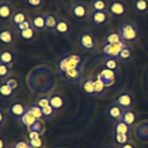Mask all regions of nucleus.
Segmentation results:
<instances>
[{
	"label": "nucleus",
	"instance_id": "obj_1",
	"mask_svg": "<svg viewBox=\"0 0 148 148\" xmlns=\"http://www.w3.org/2000/svg\"><path fill=\"white\" fill-rule=\"evenodd\" d=\"M118 31L122 41L126 44H133L140 39V30L137 25L131 20L122 21L119 25Z\"/></svg>",
	"mask_w": 148,
	"mask_h": 148
},
{
	"label": "nucleus",
	"instance_id": "obj_2",
	"mask_svg": "<svg viewBox=\"0 0 148 148\" xmlns=\"http://www.w3.org/2000/svg\"><path fill=\"white\" fill-rule=\"evenodd\" d=\"M83 63L82 56L78 53H67L59 58L57 62V67L61 75L70 69L81 67L83 66Z\"/></svg>",
	"mask_w": 148,
	"mask_h": 148
},
{
	"label": "nucleus",
	"instance_id": "obj_3",
	"mask_svg": "<svg viewBox=\"0 0 148 148\" xmlns=\"http://www.w3.org/2000/svg\"><path fill=\"white\" fill-rule=\"evenodd\" d=\"M77 43L78 47L86 53H93L97 49V38L90 30H84L80 32Z\"/></svg>",
	"mask_w": 148,
	"mask_h": 148
},
{
	"label": "nucleus",
	"instance_id": "obj_4",
	"mask_svg": "<svg viewBox=\"0 0 148 148\" xmlns=\"http://www.w3.org/2000/svg\"><path fill=\"white\" fill-rule=\"evenodd\" d=\"M107 12L110 17L116 20H120L127 15L129 8L126 2L123 0H111L109 1Z\"/></svg>",
	"mask_w": 148,
	"mask_h": 148
},
{
	"label": "nucleus",
	"instance_id": "obj_5",
	"mask_svg": "<svg viewBox=\"0 0 148 148\" xmlns=\"http://www.w3.org/2000/svg\"><path fill=\"white\" fill-rule=\"evenodd\" d=\"M113 103L120 107L123 111L133 109L134 106V97L129 91H121L113 98Z\"/></svg>",
	"mask_w": 148,
	"mask_h": 148
},
{
	"label": "nucleus",
	"instance_id": "obj_6",
	"mask_svg": "<svg viewBox=\"0 0 148 148\" xmlns=\"http://www.w3.org/2000/svg\"><path fill=\"white\" fill-rule=\"evenodd\" d=\"M110 19V16L107 11L91 10L88 17L90 25L96 28H100L105 26L109 23Z\"/></svg>",
	"mask_w": 148,
	"mask_h": 148
},
{
	"label": "nucleus",
	"instance_id": "obj_7",
	"mask_svg": "<svg viewBox=\"0 0 148 148\" xmlns=\"http://www.w3.org/2000/svg\"><path fill=\"white\" fill-rule=\"evenodd\" d=\"M125 44L126 43L123 42L113 43V44L104 43L100 48V53L104 57V59H114L118 60V58L119 53Z\"/></svg>",
	"mask_w": 148,
	"mask_h": 148
},
{
	"label": "nucleus",
	"instance_id": "obj_8",
	"mask_svg": "<svg viewBox=\"0 0 148 148\" xmlns=\"http://www.w3.org/2000/svg\"><path fill=\"white\" fill-rule=\"evenodd\" d=\"M90 12L89 11V6L82 1H75L71 8V16L74 20L83 22L89 17Z\"/></svg>",
	"mask_w": 148,
	"mask_h": 148
},
{
	"label": "nucleus",
	"instance_id": "obj_9",
	"mask_svg": "<svg viewBox=\"0 0 148 148\" xmlns=\"http://www.w3.org/2000/svg\"><path fill=\"white\" fill-rule=\"evenodd\" d=\"M28 107L23 101L17 100L12 102L7 107V114L10 116L16 119H20L28 111Z\"/></svg>",
	"mask_w": 148,
	"mask_h": 148
},
{
	"label": "nucleus",
	"instance_id": "obj_10",
	"mask_svg": "<svg viewBox=\"0 0 148 148\" xmlns=\"http://www.w3.org/2000/svg\"><path fill=\"white\" fill-rule=\"evenodd\" d=\"M83 75H84L83 66H81V67L70 69L61 75V77L68 83L78 84L83 80Z\"/></svg>",
	"mask_w": 148,
	"mask_h": 148
},
{
	"label": "nucleus",
	"instance_id": "obj_11",
	"mask_svg": "<svg viewBox=\"0 0 148 148\" xmlns=\"http://www.w3.org/2000/svg\"><path fill=\"white\" fill-rule=\"evenodd\" d=\"M15 12L14 6L9 1H1L0 3V21L1 23L11 20Z\"/></svg>",
	"mask_w": 148,
	"mask_h": 148
},
{
	"label": "nucleus",
	"instance_id": "obj_12",
	"mask_svg": "<svg viewBox=\"0 0 148 148\" xmlns=\"http://www.w3.org/2000/svg\"><path fill=\"white\" fill-rule=\"evenodd\" d=\"M15 42V35L9 27H3L0 30V44L4 47L12 46Z\"/></svg>",
	"mask_w": 148,
	"mask_h": 148
},
{
	"label": "nucleus",
	"instance_id": "obj_13",
	"mask_svg": "<svg viewBox=\"0 0 148 148\" xmlns=\"http://www.w3.org/2000/svg\"><path fill=\"white\" fill-rule=\"evenodd\" d=\"M49 105L55 112H59L65 109L66 106V100L63 95L59 92H55L49 96Z\"/></svg>",
	"mask_w": 148,
	"mask_h": 148
},
{
	"label": "nucleus",
	"instance_id": "obj_14",
	"mask_svg": "<svg viewBox=\"0 0 148 148\" xmlns=\"http://www.w3.org/2000/svg\"><path fill=\"white\" fill-rule=\"evenodd\" d=\"M72 31V27L67 19L59 18L54 33L62 37H68Z\"/></svg>",
	"mask_w": 148,
	"mask_h": 148
},
{
	"label": "nucleus",
	"instance_id": "obj_15",
	"mask_svg": "<svg viewBox=\"0 0 148 148\" xmlns=\"http://www.w3.org/2000/svg\"><path fill=\"white\" fill-rule=\"evenodd\" d=\"M123 114V110L113 102L110 104L106 109V116L107 119L114 124L121 120Z\"/></svg>",
	"mask_w": 148,
	"mask_h": 148
},
{
	"label": "nucleus",
	"instance_id": "obj_16",
	"mask_svg": "<svg viewBox=\"0 0 148 148\" xmlns=\"http://www.w3.org/2000/svg\"><path fill=\"white\" fill-rule=\"evenodd\" d=\"M121 121L124 122L126 125L129 126L131 129L136 127L139 121V116H138L137 112L133 108L123 111Z\"/></svg>",
	"mask_w": 148,
	"mask_h": 148
},
{
	"label": "nucleus",
	"instance_id": "obj_17",
	"mask_svg": "<svg viewBox=\"0 0 148 148\" xmlns=\"http://www.w3.org/2000/svg\"><path fill=\"white\" fill-rule=\"evenodd\" d=\"M81 90L86 96H95L94 92V79L86 77L81 82Z\"/></svg>",
	"mask_w": 148,
	"mask_h": 148
},
{
	"label": "nucleus",
	"instance_id": "obj_18",
	"mask_svg": "<svg viewBox=\"0 0 148 148\" xmlns=\"http://www.w3.org/2000/svg\"><path fill=\"white\" fill-rule=\"evenodd\" d=\"M133 56H134L133 49L129 45L125 44L119 53L118 59L120 63H128L133 59Z\"/></svg>",
	"mask_w": 148,
	"mask_h": 148
},
{
	"label": "nucleus",
	"instance_id": "obj_19",
	"mask_svg": "<svg viewBox=\"0 0 148 148\" xmlns=\"http://www.w3.org/2000/svg\"><path fill=\"white\" fill-rule=\"evenodd\" d=\"M32 26L38 32L46 30L45 27V14L44 13H36L31 19Z\"/></svg>",
	"mask_w": 148,
	"mask_h": 148
},
{
	"label": "nucleus",
	"instance_id": "obj_20",
	"mask_svg": "<svg viewBox=\"0 0 148 148\" xmlns=\"http://www.w3.org/2000/svg\"><path fill=\"white\" fill-rule=\"evenodd\" d=\"M16 61V54L11 50L2 49L0 52V63L14 65Z\"/></svg>",
	"mask_w": 148,
	"mask_h": 148
},
{
	"label": "nucleus",
	"instance_id": "obj_21",
	"mask_svg": "<svg viewBox=\"0 0 148 148\" xmlns=\"http://www.w3.org/2000/svg\"><path fill=\"white\" fill-rule=\"evenodd\" d=\"M36 30L33 27H30L26 30L19 32L18 36L23 42L27 43H32L36 38Z\"/></svg>",
	"mask_w": 148,
	"mask_h": 148
},
{
	"label": "nucleus",
	"instance_id": "obj_22",
	"mask_svg": "<svg viewBox=\"0 0 148 148\" xmlns=\"http://www.w3.org/2000/svg\"><path fill=\"white\" fill-rule=\"evenodd\" d=\"M29 20H30V19L29 18L28 13L25 10L20 9V10H15L10 21H11V23L15 27V26L17 25L20 24L22 23H24L26 21H28Z\"/></svg>",
	"mask_w": 148,
	"mask_h": 148
},
{
	"label": "nucleus",
	"instance_id": "obj_23",
	"mask_svg": "<svg viewBox=\"0 0 148 148\" xmlns=\"http://www.w3.org/2000/svg\"><path fill=\"white\" fill-rule=\"evenodd\" d=\"M132 6L135 12L139 15L148 13V0H133Z\"/></svg>",
	"mask_w": 148,
	"mask_h": 148
},
{
	"label": "nucleus",
	"instance_id": "obj_24",
	"mask_svg": "<svg viewBox=\"0 0 148 148\" xmlns=\"http://www.w3.org/2000/svg\"><path fill=\"white\" fill-rule=\"evenodd\" d=\"M58 17L54 12H47L45 14V27L46 30L50 32L55 31L57 23L58 21Z\"/></svg>",
	"mask_w": 148,
	"mask_h": 148
},
{
	"label": "nucleus",
	"instance_id": "obj_25",
	"mask_svg": "<svg viewBox=\"0 0 148 148\" xmlns=\"http://www.w3.org/2000/svg\"><path fill=\"white\" fill-rule=\"evenodd\" d=\"M115 72L108 69H102L101 73L97 77L103 82L104 86L107 87L111 85L115 81Z\"/></svg>",
	"mask_w": 148,
	"mask_h": 148
},
{
	"label": "nucleus",
	"instance_id": "obj_26",
	"mask_svg": "<svg viewBox=\"0 0 148 148\" xmlns=\"http://www.w3.org/2000/svg\"><path fill=\"white\" fill-rule=\"evenodd\" d=\"M131 129L126 125L124 122L120 120L118 122L115 123L113 128V134H126V135H131Z\"/></svg>",
	"mask_w": 148,
	"mask_h": 148
},
{
	"label": "nucleus",
	"instance_id": "obj_27",
	"mask_svg": "<svg viewBox=\"0 0 148 148\" xmlns=\"http://www.w3.org/2000/svg\"><path fill=\"white\" fill-rule=\"evenodd\" d=\"M104 43H118L120 42H123L120 38V33L118 30H110L105 33L104 36Z\"/></svg>",
	"mask_w": 148,
	"mask_h": 148
},
{
	"label": "nucleus",
	"instance_id": "obj_28",
	"mask_svg": "<svg viewBox=\"0 0 148 148\" xmlns=\"http://www.w3.org/2000/svg\"><path fill=\"white\" fill-rule=\"evenodd\" d=\"M14 68V65L0 63V80L1 82H4L8 78L10 77L12 72Z\"/></svg>",
	"mask_w": 148,
	"mask_h": 148
},
{
	"label": "nucleus",
	"instance_id": "obj_29",
	"mask_svg": "<svg viewBox=\"0 0 148 148\" xmlns=\"http://www.w3.org/2000/svg\"><path fill=\"white\" fill-rule=\"evenodd\" d=\"M17 91L10 88L6 82H1L0 85V95L4 99H10L15 95Z\"/></svg>",
	"mask_w": 148,
	"mask_h": 148
},
{
	"label": "nucleus",
	"instance_id": "obj_30",
	"mask_svg": "<svg viewBox=\"0 0 148 148\" xmlns=\"http://www.w3.org/2000/svg\"><path fill=\"white\" fill-rule=\"evenodd\" d=\"M108 6L107 0H92L90 3V9L94 11H107Z\"/></svg>",
	"mask_w": 148,
	"mask_h": 148
},
{
	"label": "nucleus",
	"instance_id": "obj_31",
	"mask_svg": "<svg viewBox=\"0 0 148 148\" xmlns=\"http://www.w3.org/2000/svg\"><path fill=\"white\" fill-rule=\"evenodd\" d=\"M120 63L118 60L114 59H104V62L102 64V68L104 69H108L113 72H117L118 70Z\"/></svg>",
	"mask_w": 148,
	"mask_h": 148
},
{
	"label": "nucleus",
	"instance_id": "obj_32",
	"mask_svg": "<svg viewBox=\"0 0 148 148\" xmlns=\"http://www.w3.org/2000/svg\"><path fill=\"white\" fill-rule=\"evenodd\" d=\"M19 120H20V124L23 127H27V129H28L37 119L30 114V111H28H28H26V114Z\"/></svg>",
	"mask_w": 148,
	"mask_h": 148
},
{
	"label": "nucleus",
	"instance_id": "obj_33",
	"mask_svg": "<svg viewBox=\"0 0 148 148\" xmlns=\"http://www.w3.org/2000/svg\"><path fill=\"white\" fill-rule=\"evenodd\" d=\"M94 92L96 95H103L106 93V87L103 84V82L99 79H94Z\"/></svg>",
	"mask_w": 148,
	"mask_h": 148
},
{
	"label": "nucleus",
	"instance_id": "obj_34",
	"mask_svg": "<svg viewBox=\"0 0 148 148\" xmlns=\"http://www.w3.org/2000/svg\"><path fill=\"white\" fill-rule=\"evenodd\" d=\"M113 138L115 145L118 147H120L130 141V136L126 134H113Z\"/></svg>",
	"mask_w": 148,
	"mask_h": 148
},
{
	"label": "nucleus",
	"instance_id": "obj_35",
	"mask_svg": "<svg viewBox=\"0 0 148 148\" xmlns=\"http://www.w3.org/2000/svg\"><path fill=\"white\" fill-rule=\"evenodd\" d=\"M44 130V125L42 119H41L36 120V121H35L28 129V132H37L41 134Z\"/></svg>",
	"mask_w": 148,
	"mask_h": 148
},
{
	"label": "nucleus",
	"instance_id": "obj_36",
	"mask_svg": "<svg viewBox=\"0 0 148 148\" xmlns=\"http://www.w3.org/2000/svg\"><path fill=\"white\" fill-rule=\"evenodd\" d=\"M28 111H30V114L37 120L43 119V114H42L41 108H39L36 103L28 106Z\"/></svg>",
	"mask_w": 148,
	"mask_h": 148
},
{
	"label": "nucleus",
	"instance_id": "obj_37",
	"mask_svg": "<svg viewBox=\"0 0 148 148\" xmlns=\"http://www.w3.org/2000/svg\"><path fill=\"white\" fill-rule=\"evenodd\" d=\"M27 7L32 10H39L44 4V0H25Z\"/></svg>",
	"mask_w": 148,
	"mask_h": 148
},
{
	"label": "nucleus",
	"instance_id": "obj_38",
	"mask_svg": "<svg viewBox=\"0 0 148 148\" xmlns=\"http://www.w3.org/2000/svg\"><path fill=\"white\" fill-rule=\"evenodd\" d=\"M41 111L44 119H50L54 116L55 114L56 113L50 105L45 107V108H41Z\"/></svg>",
	"mask_w": 148,
	"mask_h": 148
},
{
	"label": "nucleus",
	"instance_id": "obj_39",
	"mask_svg": "<svg viewBox=\"0 0 148 148\" xmlns=\"http://www.w3.org/2000/svg\"><path fill=\"white\" fill-rule=\"evenodd\" d=\"M35 103L41 108H44L45 107L49 106V96H46V95H41V96L39 97L36 100Z\"/></svg>",
	"mask_w": 148,
	"mask_h": 148
},
{
	"label": "nucleus",
	"instance_id": "obj_40",
	"mask_svg": "<svg viewBox=\"0 0 148 148\" xmlns=\"http://www.w3.org/2000/svg\"><path fill=\"white\" fill-rule=\"evenodd\" d=\"M27 143H28L29 146L32 148H41L43 145V140L41 138V136L33 140H28Z\"/></svg>",
	"mask_w": 148,
	"mask_h": 148
},
{
	"label": "nucleus",
	"instance_id": "obj_41",
	"mask_svg": "<svg viewBox=\"0 0 148 148\" xmlns=\"http://www.w3.org/2000/svg\"><path fill=\"white\" fill-rule=\"evenodd\" d=\"M33 27V26H32L31 20H28V21H26V22H24V23H20V24L17 25L15 26V29H16V30L17 31V33L23 31V30H26V29L29 28V27Z\"/></svg>",
	"mask_w": 148,
	"mask_h": 148
},
{
	"label": "nucleus",
	"instance_id": "obj_42",
	"mask_svg": "<svg viewBox=\"0 0 148 148\" xmlns=\"http://www.w3.org/2000/svg\"><path fill=\"white\" fill-rule=\"evenodd\" d=\"M4 82L7 84L11 88H12L13 90L17 91V88H18V81L17 80V79L13 77H10L7 79Z\"/></svg>",
	"mask_w": 148,
	"mask_h": 148
},
{
	"label": "nucleus",
	"instance_id": "obj_43",
	"mask_svg": "<svg viewBox=\"0 0 148 148\" xmlns=\"http://www.w3.org/2000/svg\"><path fill=\"white\" fill-rule=\"evenodd\" d=\"M6 121H7V114L1 107L0 108V130L1 131L3 130V127H4Z\"/></svg>",
	"mask_w": 148,
	"mask_h": 148
},
{
	"label": "nucleus",
	"instance_id": "obj_44",
	"mask_svg": "<svg viewBox=\"0 0 148 148\" xmlns=\"http://www.w3.org/2000/svg\"><path fill=\"white\" fill-rule=\"evenodd\" d=\"M15 148H30L27 141H18L13 146Z\"/></svg>",
	"mask_w": 148,
	"mask_h": 148
},
{
	"label": "nucleus",
	"instance_id": "obj_45",
	"mask_svg": "<svg viewBox=\"0 0 148 148\" xmlns=\"http://www.w3.org/2000/svg\"><path fill=\"white\" fill-rule=\"evenodd\" d=\"M118 148H136V146L131 141H129L126 143H125V144H123V145L118 147Z\"/></svg>",
	"mask_w": 148,
	"mask_h": 148
},
{
	"label": "nucleus",
	"instance_id": "obj_46",
	"mask_svg": "<svg viewBox=\"0 0 148 148\" xmlns=\"http://www.w3.org/2000/svg\"><path fill=\"white\" fill-rule=\"evenodd\" d=\"M0 148H7V142L4 137H3L2 134H1L0 137Z\"/></svg>",
	"mask_w": 148,
	"mask_h": 148
},
{
	"label": "nucleus",
	"instance_id": "obj_47",
	"mask_svg": "<svg viewBox=\"0 0 148 148\" xmlns=\"http://www.w3.org/2000/svg\"><path fill=\"white\" fill-rule=\"evenodd\" d=\"M41 134H39V133L31 132L28 133V140H33V139H36L38 138V137H41Z\"/></svg>",
	"mask_w": 148,
	"mask_h": 148
},
{
	"label": "nucleus",
	"instance_id": "obj_48",
	"mask_svg": "<svg viewBox=\"0 0 148 148\" xmlns=\"http://www.w3.org/2000/svg\"><path fill=\"white\" fill-rule=\"evenodd\" d=\"M118 146L113 144H106L103 146L102 148H118Z\"/></svg>",
	"mask_w": 148,
	"mask_h": 148
},
{
	"label": "nucleus",
	"instance_id": "obj_49",
	"mask_svg": "<svg viewBox=\"0 0 148 148\" xmlns=\"http://www.w3.org/2000/svg\"><path fill=\"white\" fill-rule=\"evenodd\" d=\"M11 148H15V147H11Z\"/></svg>",
	"mask_w": 148,
	"mask_h": 148
},
{
	"label": "nucleus",
	"instance_id": "obj_50",
	"mask_svg": "<svg viewBox=\"0 0 148 148\" xmlns=\"http://www.w3.org/2000/svg\"><path fill=\"white\" fill-rule=\"evenodd\" d=\"M30 148H32V147H30Z\"/></svg>",
	"mask_w": 148,
	"mask_h": 148
}]
</instances>
